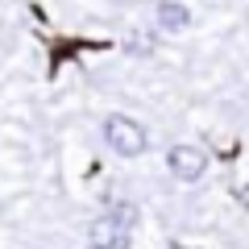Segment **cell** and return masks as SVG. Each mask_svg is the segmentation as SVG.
<instances>
[{
	"mask_svg": "<svg viewBox=\"0 0 249 249\" xmlns=\"http://www.w3.org/2000/svg\"><path fill=\"white\" fill-rule=\"evenodd\" d=\"M241 204H245V212H249V183L241 187Z\"/></svg>",
	"mask_w": 249,
	"mask_h": 249,
	"instance_id": "obj_5",
	"label": "cell"
},
{
	"mask_svg": "<svg viewBox=\"0 0 249 249\" xmlns=\"http://www.w3.org/2000/svg\"><path fill=\"white\" fill-rule=\"evenodd\" d=\"M166 166L178 183H199L208 175V154L199 145H170L166 150Z\"/></svg>",
	"mask_w": 249,
	"mask_h": 249,
	"instance_id": "obj_3",
	"label": "cell"
},
{
	"mask_svg": "<svg viewBox=\"0 0 249 249\" xmlns=\"http://www.w3.org/2000/svg\"><path fill=\"white\" fill-rule=\"evenodd\" d=\"M104 142H108V150L121 154V158H142L145 145H150V137H145V129L133 121V116L112 112L104 121Z\"/></svg>",
	"mask_w": 249,
	"mask_h": 249,
	"instance_id": "obj_2",
	"label": "cell"
},
{
	"mask_svg": "<svg viewBox=\"0 0 249 249\" xmlns=\"http://www.w3.org/2000/svg\"><path fill=\"white\" fill-rule=\"evenodd\" d=\"M154 17H158V25L166 29V34H183V29L191 25V13H187V4H178V0H158Z\"/></svg>",
	"mask_w": 249,
	"mask_h": 249,
	"instance_id": "obj_4",
	"label": "cell"
},
{
	"mask_svg": "<svg viewBox=\"0 0 249 249\" xmlns=\"http://www.w3.org/2000/svg\"><path fill=\"white\" fill-rule=\"evenodd\" d=\"M133 224H137V208H133V204L108 208V212L96 216V220H91V229H88L91 249H124V245H129Z\"/></svg>",
	"mask_w": 249,
	"mask_h": 249,
	"instance_id": "obj_1",
	"label": "cell"
}]
</instances>
